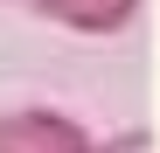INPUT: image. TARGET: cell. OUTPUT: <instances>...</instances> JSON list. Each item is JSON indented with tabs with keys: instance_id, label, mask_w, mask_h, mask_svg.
<instances>
[{
	"instance_id": "obj_1",
	"label": "cell",
	"mask_w": 160,
	"mask_h": 153,
	"mask_svg": "<svg viewBox=\"0 0 160 153\" xmlns=\"http://www.w3.org/2000/svg\"><path fill=\"white\" fill-rule=\"evenodd\" d=\"M0 153H98V139L70 111L21 105V111H0Z\"/></svg>"
},
{
	"instance_id": "obj_2",
	"label": "cell",
	"mask_w": 160,
	"mask_h": 153,
	"mask_svg": "<svg viewBox=\"0 0 160 153\" xmlns=\"http://www.w3.org/2000/svg\"><path fill=\"white\" fill-rule=\"evenodd\" d=\"M49 21H63L77 35H118L132 14H139V0H42Z\"/></svg>"
},
{
	"instance_id": "obj_3",
	"label": "cell",
	"mask_w": 160,
	"mask_h": 153,
	"mask_svg": "<svg viewBox=\"0 0 160 153\" xmlns=\"http://www.w3.org/2000/svg\"><path fill=\"white\" fill-rule=\"evenodd\" d=\"M98 153H153V132H146V125H132V132H118V139H104Z\"/></svg>"
},
{
	"instance_id": "obj_4",
	"label": "cell",
	"mask_w": 160,
	"mask_h": 153,
	"mask_svg": "<svg viewBox=\"0 0 160 153\" xmlns=\"http://www.w3.org/2000/svg\"><path fill=\"white\" fill-rule=\"evenodd\" d=\"M21 7H42V0H21Z\"/></svg>"
}]
</instances>
